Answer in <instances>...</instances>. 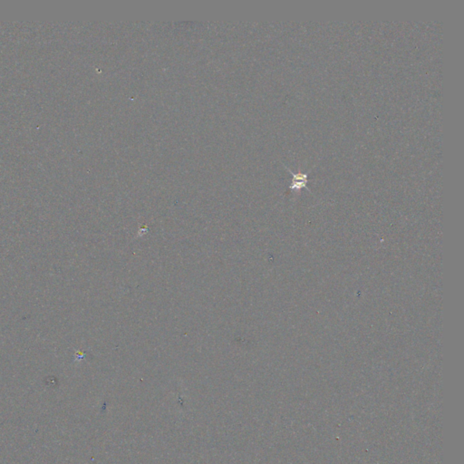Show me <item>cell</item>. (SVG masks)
<instances>
[{
  "label": "cell",
  "instance_id": "cell-1",
  "mask_svg": "<svg viewBox=\"0 0 464 464\" xmlns=\"http://www.w3.org/2000/svg\"><path fill=\"white\" fill-rule=\"evenodd\" d=\"M286 169L291 173L292 177H293L291 184L289 185V189L291 191L299 192L304 188L308 190V188L306 186V184L308 183V173H301V172L295 173H293L290 169H288V167H286Z\"/></svg>",
  "mask_w": 464,
  "mask_h": 464
}]
</instances>
